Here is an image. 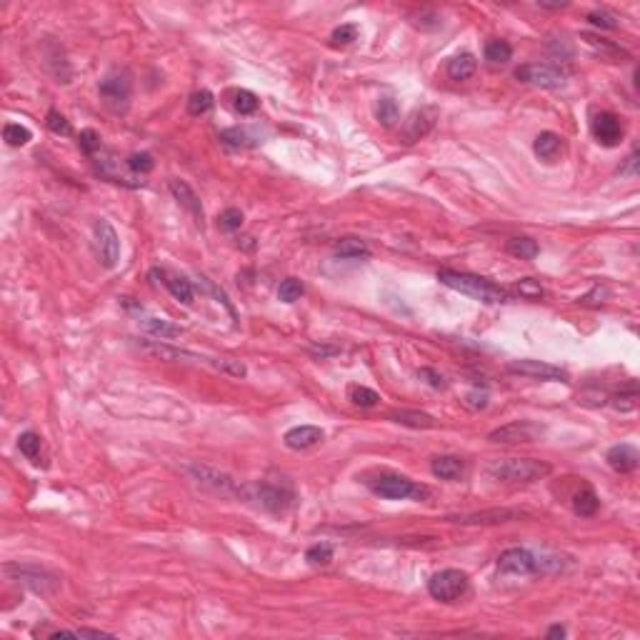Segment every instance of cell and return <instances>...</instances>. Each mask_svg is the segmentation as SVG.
<instances>
[{
  "instance_id": "obj_13",
  "label": "cell",
  "mask_w": 640,
  "mask_h": 640,
  "mask_svg": "<svg viewBox=\"0 0 640 640\" xmlns=\"http://www.w3.org/2000/svg\"><path fill=\"white\" fill-rule=\"evenodd\" d=\"M95 245H98V255H100V263L105 268H115L120 260V238L115 233V228L108 221H103V218L95 223Z\"/></svg>"
},
{
  "instance_id": "obj_45",
  "label": "cell",
  "mask_w": 640,
  "mask_h": 640,
  "mask_svg": "<svg viewBox=\"0 0 640 640\" xmlns=\"http://www.w3.org/2000/svg\"><path fill=\"white\" fill-rule=\"evenodd\" d=\"M588 23L600 28V30H615L618 28V18L608 11H590L588 13Z\"/></svg>"
},
{
  "instance_id": "obj_5",
  "label": "cell",
  "mask_w": 640,
  "mask_h": 640,
  "mask_svg": "<svg viewBox=\"0 0 640 640\" xmlns=\"http://www.w3.org/2000/svg\"><path fill=\"white\" fill-rule=\"evenodd\" d=\"M468 588H470L468 576H465L463 571H458V568H446V571L431 576V581H428V593H431V598H436V600H441V603L460 600V598L468 593Z\"/></svg>"
},
{
  "instance_id": "obj_26",
  "label": "cell",
  "mask_w": 640,
  "mask_h": 640,
  "mask_svg": "<svg viewBox=\"0 0 640 640\" xmlns=\"http://www.w3.org/2000/svg\"><path fill=\"white\" fill-rule=\"evenodd\" d=\"M433 118H436V110L433 108L415 110V113L410 115V120H408V128H405V138H408V143H413V140H418L420 135L428 133V130L433 128Z\"/></svg>"
},
{
  "instance_id": "obj_20",
  "label": "cell",
  "mask_w": 640,
  "mask_h": 640,
  "mask_svg": "<svg viewBox=\"0 0 640 640\" xmlns=\"http://www.w3.org/2000/svg\"><path fill=\"white\" fill-rule=\"evenodd\" d=\"M151 273H156V275H161L163 278V286L168 288V291H170V296L175 298L178 303H183V306H193V286H190V280H185V278H180V275H173V273H168V270H151Z\"/></svg>"
},
{
  "instance_id": "obj_4",
  "label": "cell",
  "mask_w": 640,
  "mask_h": 640,
  "mask_svg": "<svg viewBox=\"0 0 640 640\" xmlns=\"http://www.w3.org/2000/svg\"><path fill=\"white\" fill-rule=\"evenodd\" d=\"M371 490L376 495H380V498H385V501H408V498L420 501V498L431 495V490L425 488V485L413 483L405 475H390V473L371 480Z\"/></svg>"
},
{
  "instance_id": "obj_1",
  "label": "cell",
  "mask_w": 640,
  "mask_h": 640,
  "mask_svg": "<svg viewBox=\"0 0 640 640\" xmlns=\"http://www.w3.org/2000/svg\"><path fill=\"white\" fill-rule=\"evenodd\" d=\"M438 280H441L443 286L463 293V296L473 298V301L488 303V306L508 301V293L503 291L501 286H495L493 280L480 278V275H473V273H460V270L443 268V270H438Z\"/></svg>"
},
{
  "instance_id": "obj_55",
  "label": "cell",
  "mask_w": 640,
  "mask_h": 640,
  "mask_svg": "<svg viewBox=\"0 0 640 640\" xmlns=\"http://www.w3.org/2000/svg\"><path fill=\"white\" fill-rule=\"evenodd\" d=\"M545 638L555 640V638H565V628L563 625H553V628H548V633H545Z\"/></svg>"
},
{
  "instance_id": "obj_32",
  "label": "cell",
  "mask_w": 640,
  "mask_h": 640,
  "mask_svg": "<svg viewBox=\"0 0 640 640\" xmlns=\"http://www.w3.org/2000/svg\"><path fill=\"white\" fill-rule=\"evenodd\" d=\"M376 118L383 128H393V125L400 120L398 103H395L393 98H380V100H378V108H376Z\"/></svg>"
},
{
  "instance_id": "obj_31",
  "label": "cell",
  "mask_w": 640,
  "mask_h": 640,
  "mask_svg": "<svg viewBox=\"0 0 640 640\" xmlns=\"http://www.w3.org/2000/svg\"><path fill=\"white\" fill-rule=\"evenodd\" d=\"M506 248H508V253L516 255V258H520V260H533V258H538V253H540L538 243L533 240V238H511Z\"/></svg>"
},
{
  "instance_id": "obj_42",
  "label": "cell",
  "mask_w": 640,
  "mask_h": 640,
  "mask_svg": "<svg viewBox=\"0 0 640 640\" xmlns=\"http://www.w3.org/2000/svg\"><path fill=\"white\" fill-rule=\"evenodd\" d=\"M358 38V25H353V23H348V25H340L333 30V35H330V43L335 45V48H345V45H350L353 40Z\"/></svg>"
},
{
  "instance_id": "obj_35",
  "label": "cell",
  "mask_w": 640,
  "mask_h": 640,
  "mask_svg": "<svg viewBox=\"0 0 640 640\" xmlns=\"http://www.w3.org/2000/svg\"><path fill=\"white\" fill-rule=\"evenodd\" d=\"M258 105H260V100L255 93H250V91L233 93V108H235L240 115H253L255 110H258Z\"/></svg>"
},
{
  "instance_id": "obj_19",
  "label": "cell",
  "mask_w": 640,
  "mask_h": 640,
  "mask_svg": "<svg viewBox=\"0 0 640 640\" xmlns=\"http://www.w3.org/2000/svg\"><path fill=\"white\" fill-rule=\"evenodd\" d=\"M533 153L543 163H555L560 158V153H563V138L558 133H553V130H545L533 143Z\"/></svg>"
},
{
  "instance_id": "obj_17",
  "label": "cell",
  "mask_w": 640,
  "mask_h": 640,
  "mask_svg": "<svg viewBox=\"0 0 640 640\" xmlns=\"http://www.w3.org/2000/svg\"><path fill=\"white\" fill-rule=\"evenodd\" d=\"M605 460H608V465L615 470V473L625 475V473H633V470L638 468L640 455H638V450L630 446V443H618V446H613L608 450Z\"/></svg>"
},
{
  "instance_id": "obj_33",
  "label": "cell",
  "mask_w": 640,
  "mask_h": 640,
  "mask_svg": "<svg viewBox=\"0 0 640 640\" xmlns=\"http://www.w3.org/2000/svg\"><path fill=\"white\" fill-rule=\"evenodd\" d=\"M638 400H640L638 388H635V383H633V385H628L625 390H620L618 395H613V398H610V405H613L615 410H620V413H633V410L638 408Z\"/></svg>"
},
{
  "instance_id": "obj_52",
  "label": "cell",
  "mask_w": 640,
  "mask_h": 640,
  "mask_svg": "<svg viewBox=\"0 0 640 640\" xmlns=\"http://www.w3.org/2000/svg\"><path fill=\"white\" fill-rule=\"evenodd\" d=\"M595 298H600V301H605V298H608V291H605V288H593V293H588V296H583V298H581V303H583V306H598V303H595Z\"/></svg>"
},
{
  "instance_id": "obj_25",
  "label": "cell",
  "mask_w": 640,
  "mask_h": 640,
  "mask_svg": "<svg viewBox=\"0 0 640 640\" xmlns=\"http://www.w3.org/2000/svg\"><path fill=\"white\" fill-rule=\"evenodd\" d=\"M475 68H478V60H475V55H470V53H458L455 58L448 60V76L458 83L473 78Z\"/></svg>"
},
{
  "instance_id": "obj_27",
  "label": "cell",
  "mask_w": 640,
  "mask_h": 640,
  "mask_svg": "<svg viewBox=\"0 0 640 640\" xmlns=\"http://www.w3.org/2000/svg\"><path fill=\"white\" fill-rule=\"evenodd\" d=\"M333 253L343 260H361L371 255V248L361 238H343V240H338L333 245Z\"/></svg>"
},
{
  "instance_id": "obj_44",
  "label": "cell",
  "mask_w": 640,
  "mask_h": 640,
  "mask_svg": "<svg viewBox=\"0 0 640 640\" xmlns=\"http://www.w3.org/2000/svg\"><path fill=\"white\" fill-rule=\"evenodd\" d=\"M221 140L223 143H226V146H233V148H245V146H250V133H248V130H243V128H228V130H223L221 133Z\"/></svg>"
},
{
  "instance_id": "obj_29",
  "label": "cell",
  "mask_w": 640,
  "mask_h": 640,
  "mask_svg": "<svg viewBox=\"0 0 640 640\" xmlns=\"http://www.w3.org/2000/svg\"><path fill=\"white\" fill-rule=\"evenodd\" d=\"M598 508H600V498H598L590 488H583L581 493H576V498H573V511H576V516L590 518L598 513Z\"/></svg>"
},
{
  "instance_id": "obj_15",
  "label": "cell",
  "mask_w": 640,
  "mask_h": 640,
  "mask_svg": "<svg viewBox=\"0 0 640 640\" xmlns=\"http://www.w3.org/2000/svg\"><path fill=\"white\" fill-rule=\"evenodd\" d=\"M590 130L600 146L613 148L623 140V123L615 113H598L590 123Z\"/></svg>"
},
{
  "instance_id": "obj_16",
  "label": "cell",
  "mask_w": 640,
  "mask_h": 640,
  "mask_svg": "<svg viewBox=\"0 0 640 640\" xmlns=\"http://www.w3.org/2000/svg\"><path fill=\"white\" fill-rule=\"evenodd\" d=\"M525 513L516 511V508H493V511H480V513H468V516H455L448 518L450 523H460V525H495V523H508L518 520Z\"/></svg>"
},
{
  "instance_id": "obj_2",
  "label": "cell",
  "mask_w": 640,
  "mask_h": 640,
  "mask_svg": "<svg viewBox=\"0 0 640 640\" xmlns=\"http://www.w3.org/2000/svg\"><path fill=\"white\" fill-rule=\"evenodd\" d=\"M550 465L535 458H498L485 463V473L501 483H535L550 475Z\"/></svg>"
},
{
  "instance_id": "obj_40",
  "label": "cell",
  "mask_w": 640,
  "mask_h": 640,
  "mask_svg": "<svg viewBox=\"0 0 640 640\" xmlns=\"http://www.w3.org/2000/svg\"><path fill=\"white\" fill-rule=\"evenodd\" d=\"M333 545L330 543H315L306 550V560L310 565H328L333 560Z\"/></svg>"
},
{
  "instance_id": "obj_56",
  "label": "cell",
  "mask_w": 640,
  "mask_h": 640,
  "mask_svg": "<svg viewBox=\"0 0 640 640\" xmlns=\"http://www.w3.org/2000/svg\"><path fill=\"white\" fill-rule=\"evenodd\" d=\"M315 355H320V358H328V355H338L340 350L338 348H310Z\"/></svg>"
},
{
  "instance_id": "obj_3",
  "label": "cell",
  "mask_w": 640,
  "mask_h": 640,
  "mask_svg": "<svg viewBox=\"0 0 640 640\" xmlns=\"http://www.w3.org/2000/svg\"><path fill=\"white\" fill-rule=\"evenodd\" d=\"M140 350H146L153 358H161V361H188V363H208L216 371H223L228 376L235 378H245V366L240 361H228V358H208V355H198L193 350L185 348H175V345H165L161 340H140L138 343Z\"/></svg>"
},
{
  "instance_id": "obj_36",
  "label": "cell",
  "mask_w": 640,
  "mask_h": 640,
  "mask_svg": "<svg viewBox=\"0 0 640 640\" xmlns=\"http://www.w3.org/2000/svg\"><path fill=\"white\" fill-rule=\"evenodd\" d=\"M213 103H216V98H213V93L210 91H195L193 95L188 98V113L190 115H205L210 108H213Z\"/></svg>"
},
{
  "instance_id": "obj_22",
  "label": "cell",
  "mask_w": 640,
  "mask_h": 640,
  "mask_svg": "<svg viewBox=\"0 0 640 640\" xmlns=\"http://www.w3.org/2000/svg\"><path fill=\"white\" fill-rule=\"evenodd\" d=\"M431 473L441 480H460L465 473V465H463V460L455 455H438V458H433Z\"/></svg>"
},
{
  "instance_id": "obj_50",
  "label": "cell",
  "mask_w": 640,
  "mask_h": 640,
  "mask_svg": "<svg viewBox=\"0 0 640 640\" xmlns=\"http://www.w3.org/2000/svg\"><path fill=\"white\" fill-rule=\"evenodd\" d=\"M518 293H520V296H525V298H540V296H543V288H540L535 280L525 278V280H520V283H518Z\"/></svg>"
},
{
  "instance_id": "obj_8",
  "label": "cell",
  "mask_w": 640,
  "mask_h": 640,
  "mask_svg": "<svg viewBox=\"0 0 640 640\" xmlns=\"http://www.w3.org/2000/svg\"><path fill=\"white\" fill-rule=\"evenodd\" d=\"M545 436V425L535 420H513L488 433L490 443H506V446H520V443H535Z\"/></svg>"
},
{
  "instance_id": "obj_24",
  "label": "cell",
  "mask_w": 640,
  "mask_h": 640,
  "mask_svg": "<svg viewBox=\"0 0 640 640\" xmlns=\"http://www.w3.org/2000/svg\"><path fill=\"white\" fill-rule=\"evenodd\" d=\"M138 323L143 325V328L148 330L151 335H158L161 340H168V338H180L183 335V328L175 323H170V320H165V318H153V315H138Z\"/></svg>"
},
{
  "instance_id": "obj_54",
  "label": "cell",
  "mask_w": 640,
  "mask_h": 640,
  "mask_svg": "<svg viewBox=\"0 0 640 640\" xmlns=\"http://www.w3.org/2000/svg\"><path fill=\"white\" fill-rule=\"evenodd\" d=\"M635 168H638V153H633V156L628 158V165L620 168V173H623V175H635Z\"/></svg>"
},
{
  "instance_id": "obj_23",
  "label": "cell",
  "mask_w": 640,
  "mask_h": 640,
  "mask_svg": "<svg viewBox=\"0 0 640 640\" xmlns=\"http://www.w3.org/2000/svg\"><path fill=\"white\" fill-rule=\"evenodd\" d=\"M388 418L398 425H405V428H415V431H431V428L438 425V420L433 415L420 413V410H393Z\"/></svg>"
},
{
  "instance_id": "obj_12",
  "label": "cell",
  "mask_w": 640,
  "mask_h": 640,
  "mask_svg": "<svg viewBox=\"0 0 640 640\" xmlns=\"http://www.w3.org/2000/svg\"><path fill=\"white\" fill-rule=\"evenodd\" d=\"M98 93H100V98L108 103L110 108L120 110L128 105L130 93H133V83H130V76L125 70H113V73H108V76L100 81Z\"/></svg>"
},
{
  "instance_id": "obj_41",
  "label": "cell",
  "mask_w": 640,
  "mask_h": 640,
  "mask_svg": "<svg viewBox=\"0 0 640 640\" xmlns=\"http://www.w3.org/2000/svg\"><path fill=\"white\" fill-rule=\"evenodd\" d=\"M78 146H81V151L86 153V156L95 158L98 153H100V135H98L93 128H86L81 135H78Z\"/></svg>"
},
{
  "instance_id": "obj_37",
  "label": "cell",
  "mask_w": 640,
  "mask_h": 640,
  "mask_svg": "<svg viewBox=\"0 0 640 640\" xmlns=\"http://www.w3.org/2000/svg\"><path fill=\"white\" fill-rule=\"evenodd\" d=\"M303 293H306V286H303L301 280H298V278H286L283 283H280V288H278V301L296 303V301H301Z\"/></svg>"
},
{
  "instance_id": "obj_39",
  "label": "cell",
  "mask_w": 640,
  "mask_h": 640,
  "mask_svg": "<svg viewBox=\"0 0 640 640\" xmlns=\"http://www.w3.org/2000/svg\"><path fill=\"white\" fill-rule=\"evenodd\" d=\"M348 398L353 400L355 405H361V408H373V405H378L380 395H378L376 390H371V388H366V385H353L348 390Z\"/></svg>"
},
{
  "instance_id": "obj_7",
  "label": "cell",
  "mask_w": 640,
  "mask_h": 640,
  "mask_svg": "<svg viewBox=\"0 0 640 640\" xmlns=\"http://www.w3.org/2000/svg\"><path fill=\"white\" fill-rule=\"evenodd\" d=\"M516 78L525 86L533 88H545V91H555V88H563L565 81H568V73L560 70L558 65H548V63H528L516 68Z\"/></svg>"
},
{
  "instance_id": "obj_30",
  "label": "cell",
  "mask_w": 640,
  "mask_h": 640,
  "mask_svg": "<svg viewBox=\"0 0 640 640\" xmlns=\"http://www.w3.org/2000/svg\"><path fill=\"white\" fill-rule=\"evenodd\" d=\"M581 38L586 40V43L590 45L593 50H598L600 55H608V58H628V53H625L620 45H615V43H610V40L600 38L598 33H583Z\"/></svg>"
},
{
  "instance_id": "obj_11",
  "label": "cell",
  "mask_w": 640,
  "mask_h": 640,
  "mask_svg": "<svg viewBox=\"0 0 640 640\" xmlns=\"http://www.w3.org/2000/svg\"><path fill=\"white\" fill-rule=\"evenodd\" d=\"M253 498L270 513H286L293 503V488L286 483H270L260 480L253 485Z\"/></svg>"
},
{
  "instance_id": "obj_9",
  "label": "cell",
  "mask_w": 640,
  "mask_h": 640,
  "mask_svg": "<svg viewBox=\"0 0 640 640\" xmlns=\"http://www.w3.org/2000/svg\"><path fill=\"white\" fill-rule=\"evenodd\" d=\"M188 473L198 485H203V488L213 490V493H218V495H243L245 493L243 485H238V480H233L228 473H221L218 468H210V465L193 463V465H188Z\"/></svg>"
},
{
  "instance_id": "obj_51",
  "label": "cell",
  "mask_w": 640,
  "mask_h": 640,
  "mask_svg": "<svg viewBox=\"0 0 640 640\" xmlns=\"http://www.w3.org/2000/svg\"><path fill=\"white\" fill-rule=\"evenodd\" d=\"M463 403L468 405V408H473V410H483L485 405H488V395L485 393H470V395H465Z\"/></svg>"
},
{
  "instance_id": "obj_14",
  "label": "cell",
  "mask_w": 640,
  "mask_h": 640,
  "mask_svg": "<svg viewBox=\"0 0 640 640\" xmlns=\"http://www.w3.org/2000/svg\"><path fill=\"white\" fill-rule=\"evenodd\" d=\"M508 371L513 376H523V378H535V380H568V373L560 371L558 366H550V363L543 361H516L508 366Z\"/></svg>"
},
{
  "instance_id": "obj_47",
  "label": "cell",
  "mask_w": 640,
  "mask_h": 640,
  "mask_svg": "<svg viewBox=\"0 0 640 640\" xmlns=\"http://www.w3.org/2000/svg\"><path fill=\"white\" fill-rule=\"evenodd\" d=\"M198 288H200V291H203V293H208V296H213L218 303H223V306L228 308V313H231V315L235 318V310H233V306H231V301H228V296L221 291V288H216V286H213V283H210V280L205 278V275H200V278H198Z\"/></svg>"
},
{
  "instance_id": "obj_43",
  "label": "cell",
  "mask_w": 640,
  "mask_h": 640,
  "mask_svg": "<svg viewBox=\"0 0 640 640\" xmlns=\"http://www.w3.org/2000/svg\"><path fill=\"white\" fill-rule=\"evenodd\" d=\"M125 165L130 168L133 173H140V175H146L156 168V161H153L151 153H133V156L125 161Z\"/></svg>"
},
{
  "instance_id": "obj_6",
  "label": "cell",
  "mask_w": 640,
  "mask_h": 640,
  "mask_svg": "<svg viewBox=\"0 0 640 640\" xmlns=\"http://www.w3.org/2000/svg\"><path fill=\"white\" fill-rule=\"evenodd\" d=\"M545 558H538L528 548H508L498 558V571L506 576H535L545 571Z\"/></svg>"
},
{
  "instance_id": "obj_46",
  "label": "cell",
  "mask_w": 640,
  "mask_h": 640,
  "mask_svg": "<svg viewBox=\"0 0 640 640\" xmlns=\"http://www.w3.org/2000/svg\"><path fill=\"white\" fill-rule=\"evenodd\" d=\"M218 226L223 228V231H228V233H235V231H240V226H243V213L238 208H228V210H223L221 213V218H218Z\"/></svg>"
},
{
  "instance_id": "obj_21",
  "label": "cell",
  "mask_w": 640,
  "mask_h": 640,
  "mask_svg": "<svg viewBox=\"0 0 640 640\" xmlns=\"http://www.w3.org/2000/svg\"><path fill=\"white\" fill-rule=\"evenodd\" d=\"M168 188H170L173 198H175L178 203L183 205L185 210H190V213H193L198 221L203 218V205H200V198L195 195V190L190 188L185 180H178V178H173L170 183H168Z\"/></svg>"
},
{
  "instance_id": "obj_48",
  "label": "cell",
  "mask_w": 640,
  "mask_h": 640,
  "mask_svg": "<svg viewBox=\"0 0 640 640\" xmlns=\"http://www.w3.org/2000/svg\"><path fill=\"white\" fill-rule=\"evenodd\" d=\"M45 125H48V130H50V133H55V135H70V133H73V128H70L68 118H65L63 113H58V110H50L48 120H45Z\"/></svg>"
},
{
  "instance_id": "obj_34",
  "label": "cell",
  "mask_w": 640,
  "mask_h": 640,
  "mask_svg": "<svg viewBox=\"0 0 640 640\" xmlns=\"http://www.w3.org/2000/svg\"><path fill=\"white\" fill-rule=\"evenodd\" d=\"M511 58H513V48H511V43H506V40H490V43L485 45V60H488V63L503 65Z\"/></svg>"
},
{
  "instance_id": "obj_10",
  "label": "cell",
  "mask_w": 640,
  "mask_h": 640,
  "mask_svg": "<svg viewBox=\"0 0 640 640\" xmlns=\"http://www.w3.org/2000/svg\"><path fill=\"white\" fill-rule=\"evenodd\" d=\"M6 576H11L16 583H23V586H28L30 590L43 593V595H48V593L58 590V586H60V581L53 576V573L40 571V568H35V565L8 563L6 565Z\"/></svg>"
},
{
  "instance_id": "obj_18",
  "label": "cell",
  "mask_w": 640,
  "mask_h": 640,
  "mask_svg": "<svg viewBox=\"0 0 640 640\" xmlns=\"http://www.w3.org/2000/svg\"><path fill=\"white\" fill-rule=\"evenodd\" d=\"M320 441H323V431L318 425H298V428H291L283 436V443L291 450H308V448L318 446Z\"/></svg>"
},
{
  "instance_id": "obj_49",
  "label": "cell",
  "mask_w": 640,
  "mask_h": 640,
  "mask_svg": "<svg viewBox=\"0 0 640 640\" xmlns=\"http://www.w3.org/2000/svg\"><path fill=\"white\" fill-rule=\"evenodd\" d=\"M418 378H420L423 383H428L431 388H436V390L446 388V378H443L438 371H433V368H420V371H418Z\"/></svg>"
},
{
  "instance_id": "obj_38",
  "label": "cell",
  "mask_w": 640,
  "mask_h": 640,
  "mask_svg": "<svg viewBox=\"0 0 640 640\" xmlns=\"http://www.w3.org/2000/svg\"><path fill=\"white\" fill-rule=\"evenodd\" d=\"M3 140H6L8 146L21 148V146H25L28 140H30V130H28L25 125H21V123H8L6 128H3Z\"/></svg>"
},
{
  "instance_id": "obj_53",
  "label": "cell",
  "mask_w": 640,
  "mask_h": 640,
  "mask_svg": "<svg viewBox=\"0 0 640 640\" xmlns=\"http://www.w3.org/2000/svg\"><path fill=\"white\" fill-rule=\"evenodd\" d=\"M105 635H110V633H105V630H93V628L73 630V638H105Z\"/></svg>"
},
{
  "instance_id": "obj_28",
  "label": "cell",
  "mask_w": 640,
  "mask_h": 640,
  "mask_svg": "<svg viewBox=\"0 0 640 640\" xmlns=\"http://www.w3.org/2000/svg\"><path fill=\"white\" fill-rule=\"evenodd\" d=\"M18 448H21V453L33 465H43V455H40V450H43V438H40L38 433H33V431L23 433V436L18 438Z\"/></svg>"
}]
</instances>
